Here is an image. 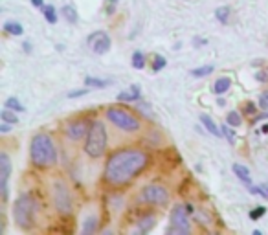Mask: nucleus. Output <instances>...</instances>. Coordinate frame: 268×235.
Wrapping results in <instances>:
<instances>
[{
	"label": "nucleus",
	"mask_w": 268,
	"mask_h": 235,
	"mask_svg": "<svg viewBox=\"0 0 268 235\" xmlns=\"http://www.w3.org/2000/svg\"><path fill=\"white\" fill-rule=\"evenodd\" d=\"M149 166V154L136 147L118 149L108 156L105 164V182L110 186H125L132 182Z\"/></svg>",
	"instance_id": "1"
},
{
	"label": "nucleus",
	"mask_w": 268,
	"mask_h": 235,
	"mask_svg": "<svg viewBox=\"0 0 268 235\" xmlns=\"http://www.w3.org/2000/svg\"><path fill=\"white\" fill-rule=\"evenodd\" d=\"M30 160L39 169H50L57 164V149L52 136L46 132H37L30 142Z\"/></svg>",
	"instance_id": "2"
},
{
	"label": "nucleus",
	"mask_w": 268,
	"mask_h": 235,
	"mask_svg": "<svg viewBox=\"0 0 268 235\" xmlns=\"http://www.w3.org/2000/svg\"><path fill=\"white\" fill-rule=\"evenodd\" d=\"M107 151V129L101 120H94L84 140V152L90 158H101Z\"/></svg>",
	"instance_id": "3"
},
{
	"label": "nucleus",
	"mask_w": 268,
	"mask_h": 235,
	"mask_svg": "<svg viewBox=\"0 0 268 235\" xmlns=\"http://www.w3.org/2000/svg\"><path fill=\"white\" fill-rule=\"evenodd\" d=\"M33 217H35V204L30 195H21L13 204V219L17 226L22 230H30L33 226Z\"/></svg>",
	"instance_id": "4"
},
{
	"label": "nucleus",
	"mask_w": 268,
	"mask_h": 235,
	"mask_svg": "<svg viewBox=\"0 0 268 235\" xmlns=\"http://www.w3.org/2000/svg\"><path fill=\"white\" fill-rule=\"evenodd\" d=\"M107 120L114 127L122 130H127V132H136L140 130V120L134 116V114H130L129 110H125L122 107H108L107 108Z\"/></svg>",
	"instance_id": "5"
},
{
	"label": "nucleus",
	"mask_w": 268,
	"mask_h": 235,
	"mask_svg": "<svg viewBox=\"0 0 268 235\" xmlns=\"http://www.w3.org/2000/svg\"><path fill=\"white\" fill-rule=\"evenodd\" d=\"M169 234L187 235L191 232V222H189V210L187 204H176L171 212V224H169Z\"/></svg>",
	"instance_id": "6"
},
{
	"label": "nucleus",
	"mask_w": 268,
	"mask_h": 235,
	"mask_svg": "<svg viewBox=\"0 0 268 235\" xmlns=\"http://www.w3.org/2000/svg\"><path fill=\"white\" fill-rule=\"evenodd\" d=\"M52 197H54V206L55 210L62 215L72 212V195H70L68 186L62 180H55L54 188H52Z\"/></svg>",
	"instance_id": "7"
},
{
	"label": "nucleus",
	"mask_w": 268,
	"mask_h": 235,
	"mask_svg": "<svg viewBox=\"0 0 268 235\" xmlns=\"http://www.w3.org/2000/svg\"><path fill=\"white\" fill-rule=\"evenodd\" d=\"M169 191L164 188V186H158V184H151V186H145L142 193H140V200L145 202V204H153V206H165L169 204Z\"/></svg>",
	"instance_id": "8"
},
{
	"label": "nucleus",
	"mask_w": 268,
	"mask_h": 235,
	"mask_svg": "<svg viewBox=\"0 0 268 235\" xmlns=\"http://www.w3.org/2000/svg\"><path fill=\"white\" fill-rule=\"evenodd\" d=\"M9 174H11V160H9L8 152H0V193H2V200L6 202L9 197Z\"/></svg>",
	"instance_id": "9"
},
{
	"label": "nucleus",
	"mask_w": 268,
	"mask_h": 235,
	"mask_svg": "<svg viewBox=\"0 0 268 235\" xmlns=\"http://www.w3.org/2000/svg\"><path fill=\"white\" fill-rule=\"evenodd\" d=\"M86 43L90 46V50L94 53H98V55H103V53H107L110 50V37L105 31H94V33H90L88 39H86Z\"/></svg>",
	"instance_id": "10"
},
{
	"label": "nucleus",
	"mask_w": 268,
	"mask_h": 235,
	"mask_svg": "<svg viewBox=\"0 0 268 235\" xmlns=\"http://www.w3.org/2000/svg\"><path fill=\"white\" fill-rule=\"evenodd\" d=\"M90 125H92V122L88 123L86 120H74V122H70L66 125V136L70 140H74V142L81 140V138H86L88 130H90Z\"/></svg>",
	"instance_id": "11"
},
{
	"label": "nucleus",
	"mask_w": 268,
	"mask_h": 235,
	"mask_svg": "<svg viewBox=\"0 0 268 235\" xmlns=\"http://www.w3.org/2000/svg\"><path fill=\"white\" fill-rule=\"evenodd\" d=\"M118 101L120 103H125V101H129V103H132V101H138L140 99V86H136V85H132L129 90L125 92H120L118 94Z\"/></svg>",
	"instance_id": "12"
},
{
	"label": "nucleus",
	"mask_w": 268,
	"mask_h": 235,
	"mask_svg": "<svg viewBox=\"0 0 268 235\" xmlns=\"http://www.w3.org/2000/svg\"><path fill=\"white\" fill-rule=\"evenodd\" d=\"M200 123L204 125V129L209 132V134H213L215 138H221L222 136V130L215 125V122L207 116V114H200Z\"/></svg>",
	"instance_id": "13"
},
{
	"label": "nucleus",
	"mask_w": 268,
	"mask_h": 235,
	"mask_svg": "<svg viewBox=\"0 0 268 235\" xmlns=\"http://www.w3.org/2000/svg\"><path fill=\"white\" fill-rule=\"evenodd\" d=\"M231 169H233V173H235V176H237L241 182H245L246 186L252 184V176H250V169H248V167L241 166V164H233Z\"/></svg>",
	"instance_id": "14"
},
{
	"label": "nucleus",
	"mask_w": 268,
	"mask_h": 235,
	"mask_svg": "<svg viewBox=\"0 0 268 235\" xmlns=\"http://www.w3.org/2000/svg\"><path fill=\"white\" fill-rule=\"evenodd\" d=\"M231 86V79L230 77H219L213 85V92L217 96H221V94H226V92L230 90Z\"/></svg>",
	"instance_id": "15"
},
{
	"label": "nucleus",
	"mask_w": 268,
	"mask_h": 235,
	"mask_svg": "<svg viewBox=\"0 0 268 235\" xmlns=\"http://www.w3.org/2000/svg\"><path fill=\"white\" fill-rule=\"evenodd\" d=\"M4 31H6V33H9V35H15V37H19V35H22V33H24V28H22V24L9 21V22L4 24Z\"/></svg>",
	"instance_id": "16"
},
{
	"label": "nucleus",
	"mask_w": 268,
	"mask_h": 235,
	"mask_svg": "<svg viewBox=\"0 0 268 235\" xmlns=\"http://www.w3.org/2000/svg\"><path fill=\"white\" fill-rule=\"evenodd\" d=\"M154 226V217L153 215H149V217H144L142 220H138V230L140 234H147V232H151Z\"/></svg>",
	"instance_id": "17"
},
{
	"label": "nucleus",
	"mask_w": 268,
	"mask_h": 235,
	"mask_svg": "<svg viewBox=\"0 0 268 235\" xmlns=\"http://www.w3.org/2000/svg\"><path fill=\"white\" fill-rule=\"evenodd\" d=\"M84 85L90 86V88H105L110 85V81L107 79H96V77H84Z\"/></svg>",
	"instance_id": "18"
},
{
	"label": "nucleus",
	"mask_w": 268,
	"mask_h": 235,
	"mask_svg": "<svg viewBox=\"0 0 268 235\" xmlns=\"http://www.w3.org/2000/svg\"><path fill=\"white\" fill-rule=\"evenodd\" d=\"M42 15H44V19H46L50 24H55L57 22V13H55V8L54 6H50V4H44L42 6Z\"/></svg>",
	"instance_id": "19"
},
{
	"label": "nucleus",
	"mask_w": 268,
	"mask_h": 235,
	"mask_svg": "<svg viewBox=\"0 0 268 235\" xmlns=\"http://www.w3.org/2000/svg\"><path fill=\"white\" fill-rule=\"evenodd\" d=\"M215 17H217V21L221 24H228V21H230V8L228 6L217 8L215 9Z\"/></svg>",
	"instance_id": "20"
},
{
	"label": "nucleus",
	"mask_w": 268,
	"mask_h": 235,
	"mask_svg": "<svg viewBox=\"0 0 268 235\" xmlns=\"http://www.w3.org/2000/svg\"><path fill=\"white\" fill-rule=\"evenodd\" d=\"M61 13L68 22H74V24L77 22V9L74 8V6H62Z\"/></svg>",
	"instance_id": "21"
},
{
	"label": "nucleus",
	"mask_w": 268,
	"mask_h": 235,
	"mask_svg": "<svg viewBox=\"0 0 268 235\" xmlns=\"http://www.w3.org/2000/svg\"><path fill=\"white\" fill-rule=\"evenodd\" d=\"M0 118H2V122L11 123V125H15V123H19V118H17V114H15V112H11V108H6V107H4V110L0 112Z\"/></svg>",
	"instance_id": "22"
},
{
	"label": "nucleus",
	"mask_w": 268,
	"mask_h": 235,
	"mask_svg": "<svg viewBox=\"0 0 268 235\" xmlns=\"http://www.w3.org/2000/svg\"><path fill=\"white\" fill-rule=\"evenodd\" d=\"M221 130H222V136L226 138V140H228L231 145L235 144V140H237V138H235V130H233V127H231V125H228V123H226V125H222V127H221Z\"/></svg>",
	"instance_id": "23"
},
{
	"label": "nucleus",
	"mask_w": 268,
	"mask_h": 235,
	"mask_svg": "<svg viewBox=\"0 0 268 235\" xmlns=\"http://www.w3.org/2000/svg\"><path fill=\"white\" fill-rule=\"evenodd\" d=\"M226 123L231 125V127H239V125L243 123V120H241V114L235 112V110H230V112L226 114Z\"/></svg>",
	"instance_id": "24"
},
{
	"label": "nucleus",
	"mask_w": 268,
	"mask_h": 235,
	"mask_svg": "<svg viewBox=\"0 0 268 235\" xmlns=\"http://www.w3.org/2000/svg\"><path fill=\"white\" fill-rule=\"evenodd\" d=\"M144 66H145V57H144V53H142V52H134V53H132V68L142 70Z\"/></svg>",
	"instance_id": "25"
},
{
	"label": "nucleus",
	"mask_w": 268,
	"mask_h": 235,
	"mask_svg": "<svg viewBox=\"0 0 268 235\" xmlns=\"http://www.w3.org/2000/svg\"><path fill=\"white\" fill-rule=\"evenodd\" d=\"M213 72V66L211 64H206V66H200V68H193L189 74H191L193 77H206L209 76Z\"/></svg>",
	"instance_id": "26"
},
{
	"label": "nucleus",
	"mask_w": 268,
	"mask_h": 235,
	"mask_svg": "<svg viewBox=\"0 0 268 235\" xmlns=\"http://www.w3.org/2000/svg\"><path fill=\"white\" fill-rule=\"evenodd\" d=\"M4 107L6 108H11V110H15V112H22L24 107L19 103V99L17 98H8L6 99V103H4Z\"/></svg>",
	"instance_id": "27"
},
{
	"label": "nucleus",
	"mask_w": 268,
	"mask_h": 235,
	"mask_svg": "<svg viewBox=\"0 0 268 235\" xmlns=\"http://www.w3.org/2000/svg\"><path fill=\"white\" fill-rule=\"evenodd\" d=\"M165 64H167V61H165V57H162V55H154L151 68H153V72H160V70L164 68Z\"/></svg>",
	"instance_id": "28"
},
{
	"label": "nucleus",
	"mask_w": 268,
	"mask_h": 235,
	"mask_svg": "<svg viewBox=\"0 0 268 235\" xmlns=\"http://www.w3.org/2000/svg\"><path fill=\"white\" fill-rule=\"evenodd\" d=\"M94 232H96V219H94V217H90V219H86V222H84L83 234L84 235H92Z\"/></svg>",
	"instance_id": "29"
},
{
	"label": "nucleus",
	"mask_w": 268,
	"mask_h": 235,
	"mask_svg": "<svg viewBox=\"0 0 268 235\" xmlns=\"http://www.w3.org/2000/svg\"><path fill=\"white\" fill-rule=\"evenodd\" d=\"M265 213H267V208H265V206H257L255 210H252V212H250V219H252V220H259L261 217L265 215Z\"/></svg>",
	"instance_id": "30"
},
{
	"label": "nucleus",
	"mask_w": 268,
	"mask_h": 235,
	"mask_svg": "<svg viewBox=\"0 0 268 235\" xmlns=\"http://www.w3.org/2000/svg\"><path fill=\"white\" fill-rule=\"evenodd\" d=\"M116 6H118V0H105V13H107L108 17L114 15Z\"/></svg>",
	"instance_id": "31"
},
{
	"label": "nucleus",
	"mask_w": 268,
	"mask_h": 235,
	"mask_svg": "<svg viewBox=\"0 0 268 235\" xmlns=\"http://www.w3.org/2000/svg\"><path fill=\"white\" fill-rule=\"evenodd\" d=\"M259 108H263V110H268V90H265L263 94L259 96Z\"/></svg>",
	"instance_id": "32"
},
{
	"label": "nucleus",
	"mask_w": 268,
	"mask_h": 235,
	"mask_svg": "<svg viewBox=\"0 0 268 235\" xmlns=\"http://www.w3.org/2000/svg\"><path fill=\"white\" fill-rule=\"evenodd\" d=\"M88 90H90V86L81 88V90H72V92H68V98L74 99V98H81V96H86V94H88Z\"/></svg>",
	"instance_id": "33"
},
{
	"label": "nucleus",
	"mask_w": 268,
	"mask_h": 235,
	"mask_svg": "<svg viewBox=\"0 0 268 235\" xmlns=\"http://www.w3.org/2000/svg\"><path fill=\"white\" fill-rule=\"evenodd\" d=\"M255 79L261 81V83H267L268 81V72H257V74H255Z\"/></svg>",
	"instance_id": "34"
},
{
	"label": "nucleus",
	"mask_w": 268,
	"mask_h": 235,
	"mask_svg": "<svg viewBox=\"0 0 268 235\" xmlns=\"http://www.w3.org/2000/svg\"><path fill=\"white\" fill-rule=\"evenodd\" d=\"M255 108H257V107H255L252 101H250V103L245 107V114H255Z\"/></svg>",
	"instance_id": "35"
},
{
	"label": "nucleus",
	"mask_w": 268,
	"mask_h": 235,
	"mask_svg": "<svg viewBox=\"0 0 268 235\" xmlns=\"http://www.w3.org/2000/svg\"><path fill=\"white\" fill-rule=\"evenodd\" d=\"M9 125H11V123L2 122V125H0V132H2V134H8V132H9Z\"/></svg>",
	"instance_id": "36"
},
{
	"label": "nucleus",
	"mask_w": 268,
	"mask_h": 235,
	"mask_svg": "<svg viewBox=\"0 0 268 235\" xmlns=\"http://www.w3.org/2000/svg\"><path fill=\"white\" fill-rule=\"evenodd\" d=\"M140 108H142V112L144 114H149V116H151V118H153V110H151V107L149 105H140Z\"/></svg>",
	"instance_id": "37"
},
{
	"label": "nucleus",
	"mask_w": 268,
	"mask_h": 235,
	"mask_svg": "<svg viewBox=\"0 0 268 235\" xmlns=\"http://www.w3.org/2000/svg\"><path fill=\"white\" fill-rule=\"evenodd\" d=\"M31 4H33L35 8H42V6H44V0H31Z\"/></svg>",
	"instance_id": "38"
},
{
	"label": "nucleus",
	"mask_w": 268,
	"mask_h": 235,
	"mask_svg": "<svg viewBox=\"0 0 268 235\" xmlns=\"http://www.w3.org/2000/svg\"><path fill=\"white\" fill-rule=\"evenodd\" d=\"M195 43H197L195 46H204V44H207V41H204V39H197Z\"/></svg>",
	"instance_id": "39"
},
{
	"label": "nucleus",
	"mask_w": 268,
	"mask_h": 235,
	"mask_svg": "<svg viewBox=\"0 0 268 235\" xmlns=\"http://www.w3.org/2000/svg\"><path fill=\"white\" fill-rule=\"evenodd\" d=\"M217 103H219V107L226 105V101H224V99H222V98H219V99H217Z\"/></svg>",
	"instance_id": "40"
},
{
	"label": "nucleus",
	"mask_w": 268,
	"mask_h": 235,
	"mask_svg": "<svg viewBox=\"0 0 268 235\" xmlns=\"http://www.w3.org/2000/svg\"><path fill=\"white\" fill-rule=\"evenodd\" d=\"M261 132H265V134H267V132H268V123H267V125H263V127H261Z\"/></svg>",
	"instance_id": "41"
},
{
	"label": "nucleus",
	"mask_w": 268,
	"mask_h": 235,
	"mask_svg": "<svg viewBox=\"0 0 268 235\" xmlns=\"http://www.w3.org/2000/svg\"><path fill=\"white\" fill-rule=\"evenodd\" d=\"M24 50H26V52H30V50H31L30 43H24Z\"/></svg>",
	"instance_id": "42"
}]
</instances>
